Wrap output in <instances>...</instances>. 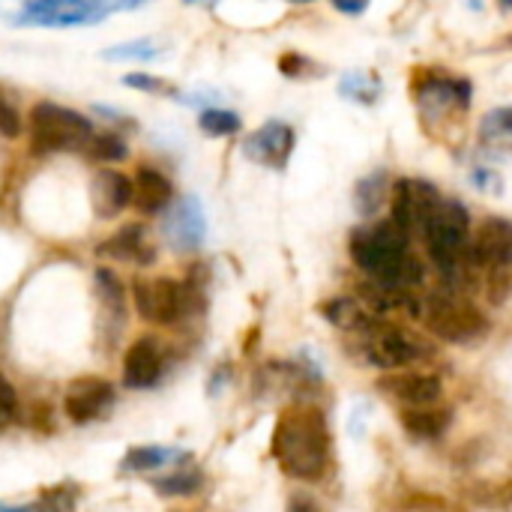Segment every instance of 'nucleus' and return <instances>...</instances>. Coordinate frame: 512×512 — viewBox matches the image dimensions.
<instances>
[{"mask_svg":"<svg viewBox=\"0 0 512 512\" xmlns=\"http://www.w3.org/2000/svg\"><path fill=\"white\" fill-rule=\"evenodd\" d=\"M270 453L276 465L303 483H318L330 471L333 438L324 414L312 405H291L279 414Z\"/></svg>","mask_w":512,"mask_h":512,"instance_id":"obj_1","label":"nucleus"},{"mask_svg":"<svg viewBox=\"0 0 512 512\" xmlns=\"http://www.w3.org/2000/svg\"><path fill=\"white\" fill-rule=\"evenodd\" d=\"M408 234L390 219L384 225L360 228L351 234V258L378 285L408 291L423 279L420 261L408 249Z\"/></svg>","mask_w":512,"mask_h":512,"instance_id":"obj_2","label":"nucleus"},{"mask_svg":"<svg viewBox=\"0 0 512 512\" xmlns=\"http://www.w3.org/2000/svg\"><path fill=\"white\" fill-rule=\"evenodd\" d=\"M426 246L447 279H459L471 264V219L459 201H444L426 228Z\"/></svg>","mask_w":512,"mask_h":512,"instance_id":"obj_3","label":"nucleus"},{"mask_svg":"<svg viewBox=\"0 0 512 512\" xmlns=\"http://www.w3.org/2000/svg\"><path fill=\"white\" fill-rule=\"evenodd\" d=\"M93 138V126L84 114L39 102L30 111V144L36 153H63V150H87Z\"/></svg>","mask_w":512,"mask_h":512,"instance_id":"obj_4","label":"nucleus"},{"mask_svg":"<svg viewBox=\"0 0 512 512\" xmlns=\"http://www.w3.org/2000/svg\"><path fill=\"white\" fill-rule=\"evenodd\" d=\"M423 321L432 336H438L450 345H471V342L483 339L492 327L486 312H480L474 303L453 297V294L429 297L426 309H423Z\"/></svg>","mask_w":512,"mask_h":512,"instance_id":"obj_5","label":"nucleus"},{"mask_svg":"<svg viewBox=\"0 0 512 512\" xmlns=\"http://www.w3.org/2000/svg\"><path fill=\"white\" fill-rule=\"evenodd\" d=\"M132 297H135V309L144 321L168 327L192 312L195 288L180 285L174 279H141V282H135Z\"/></svg>","mask_w":512,"mask_h":512,"instance_id":"obj_6","label":"nucleus"},{"mask_svg":"<svg viewBox=\"0 0 512 512\" xmlns=\"http://www.w3.org/2000/svg\"><path fill=\"white\" fill-rule=\"evenodd\" d=\"M441 195L426 180H399L393 189V222L408 237H426L429 222L441 207Z\"/></svg>","mask_w":512,"mask_h":512,"instance_id":"obj_7","label":"nucleus"},{"mask_svg":"<svg viewBox=\"0 0 512 512\" xmlns=\"http://www.w3.org/2000/svg\"><path fill=\"white\" fill-rule=\"evenodd\" d=\"M363 336H366V357L378 369H399V366H408V363H414V360L429 354L423 339H417L414 333H405L399 327L375 324Z\"/></svg>","mask_w":512,"mask_h":512,"instance_id":"obj_8","label":"nucleus"},{"mask_svg":"<svg viewBox=\"0 0 512 512\" xmlns=\"http://www.w3.org/2000/svg\"><path fill=\"white\" fill-rule=\"evenodd\" d=\"M114 405V387L105 378H78L63 393V414L75 426L96 423Z\"/></svg>","mask_w":512,"mask_h":512,"instance_id":"obj_9","label":"nucleus"},{"mask_svg":"<svg viewBox=\"0 0 512 512\" xmlns=\"http://www.w3.org/2000/svg\"><path fill=\"white\" fill-rule=\"evenodd\" d=\"M165 375V348L153 336H141L123 357V384L129 390H150Z\"/></svg>","mask_w":512,"mask_h":512,"instance_id":"obj_10","label":"nucleus"},{"mask_svg":"<svg viewBox=\"0 0 512 512\" xmlns=\"http://www.w3.org/2000/svg\"><path fill=\"white\" fill-rule=\"evenodd\" d=\"M471 264L474 270H501L512 264V222L489 219L471 237Z\"/></svg>","mask_w":512,"mask_h":512,"instance_id":"obj_11","label":"nucleus"},{"mask_svg":"<svg viewBox=\"0 0 512 512\" xmlns=\"http://www.w3.org/2000/svg\"><path fill=\"white\" fill-rule=\"evenodd\" d=\"M378 390H384L387 396H393L396 402L408 405V408H426V405H438V399L444 396V384L438 375H420V372H396V375H384L378 381Z\"/></svg>","mask_w":512,"mask_h":512,"instance_id":"obj_12","label":"nucleus"},{"mask_svg":"<svg viewBox=\"0 0 512 512\" xmlns=\"http://www.w3.org/2000/svg\"><path fill=\"white\" fill-rule=\"evenodd\" d=\"M291 150H294V132H291V126H285L279 120L255 129L243 144V153L252 162L267 165V168H285Z\"/></svg>","mask_w":512,"mask_h":512,"instance_id":"obj_13","label":"nucleus"},{"mask_svg":"<svg viewBox=\"0 0 512 512\" xmlns=\"http://www.w3.org/2000/svg\"><path fill=\"white\" fill-rule=\"evenodd\" d=\"M204 231H207V222H204V210H201L198 198L177 201V207L165 219V234H168L171 246L180 249V252L198 249L201 240H204Z\"/></svg>","mask_w":512,"mask_h":512,"instance_id":"obj_14","label":"nucleus"},{"mask_svg":"<svg viewBox=\"0 0 512 512\" xmlns=\"http://www.w3.org/2000/svg\"><path fill=\"white\" fill-rule=\"evenodd\" d=\"M93 210L102 219H114L123 207L135 201V183L120 171H99L93 177Z\"/></svg>","mask_w":512,"mask_h":512,"instance_id":"obj_15","label":"nucleus"},{"mask_svg":"<svg viewBox=\"0 0 512 512\" xmlns=\"http://www.w3.org/2000/svg\"><path fill=\"white\" fill-rule=\"evenodd\" d=\"M24 15L36 24L69 27V24L90 21L96 15V3L93 0H30L24 6Z\"/></svg>","mask_w":512,"mask_h":512,"instance_id":"obj_16","label":"nucleus"},{"mask_svg":"<svg viewBox=\"0 0 512 512\" xmlns=\"http://www.w3.org/2000/svg\"><path fill=\"white\" fill-rule=\"evenodd\" d=\"M99 255L114 258V261H135V264H150L153 261V249L144 240V228L141 225H126L117 234H111L99 249Z\"/></svg>","mask_w":512,"mask_h":512,"instance_id":"obj_17","label":"nucleus"},{"mask_svg":"<svg viewBox=\"0 0 512 512\" xmlns=\"http://www.w3.org/2000/svg\"><path fill=\"white\" fill-rule=\"evenodd\" d=\"M171 201V183L156 168H138L135 174V207L141 213H162Z\"/></svg>","mask_w":512,"mask_h":512,"instance_id":"obj_18","label":"nucleus"},{"mask_svg":"<svg viewBox=\"0 0 512 512\" xmlns=\"http://www.w3.org/2000/svg\"><path fill=\"white\" fill-rule=\"evenodd\" d=\"M450 417L453 414L447 408H435V405L408 408V411H402V429L420 441H438L450 429Z\"/></svg>","mask_w":512,"mask_h":512,"instance_id":"obj_19","label":"nucleus"},{"mask_svg":"<svg viewBox=\"0 0 512 512\" xmlns=\"http://www.w3.org/2000/svg\"><path fill=\"white\" fill-rule=\"evenodd\" d=\"M321 315L339 327V330H357V333H369L378 321L363 309V303H357L354 297H336V300H327L321 306Z\"/></svg>","mask_w":512,"mask_h":512,"instance_id":"obj_20","label":"nucleus"},{"mask_svg":"<svg viewBox=\"0 0 512 512\" xmlns=\"http://www.w3.org/2000/svg\"><path fill=\"white\" fill-rule=\"evenodd\" d=\"M462 495L486 510L512 507V480H474L462 489Z\"/></svg>","mask_w":512,"mask_h":512,"instance_id":"obj_21","label":"nucleus"},{"mask_svg":"<svg viewBox=\"0 0 512 512\" xmlns=\"http://www.w3.org/2000/svg\"><path fill=\"white\" fill-rule=\"evenodd\" d=\"M186 453H177L171 447H132L123 462H120V471L126 474H144V471H156L168 462H180Z\"/></svg>","mask_w":512,"mask_h":512,"instance_id":"obj_22","label":"nucleus"},{"mask_svg":"<svg viewBox=\"0 0 512 512\" xmlns=\"http://www.w3.org/2000/svg\"><path fill=\"white\" fill-rule=\"evenodd\" d=\"M201 486H204V474L192 465H180L168 477L153 480V489L165 498H186V495H195Z\"/></svg>","mask_w":512,"mask_h":512,"instance_id":"obj_23","label":"nucleus"},{"mask_svg":"<svg viewBox=\"0 0 512 512\" xmlns=\"http://www.w3.org/2000/svg\"><path fill=\"white\" fill-rule=\"evenodd\" d=\"M75 501H78L75 486H54V489H45L39 501L21 504V507L3 504L0 512H75Z\"/></svg>","mask_w":512,"mask_h":512,"instance_id":"obj_24","label":"nucleus"},{"mask_svg":"<svg viewBox=\"0 0 512 512\" xmlns=\"http://www.w3.org/2000/svg\"><path fill=\"white\" fill-rule=\"evenodd\" d=\"M87 153H90V159H99V162H120V159L129 156V147L123 144L120 135L102 132V135H93L90 138Z\"/></svg>","mask_w":512,"mask_h":512,"instance_id":"obj_25","label":"nucleus"},{"mask_svg":"<svg viewBox=\"0 0 512 512\" xmlns=\"http://www.w3.org/2000/svg\"><path fill=\"white\" fill-rule=\"evenodd\" d=\"M198 126H201L207 135H213V138H222V135H234V132L240 129V117H237L234 111L210 108V111H204V114H201Z\"/></svg>","mask_w":512,"mask_h":512,"instance_id":"obj_26","label":"nucleus"},{"mask_svg":"<svg viewBox=\"0 0 512 512\" xmlns=\"http://www.w3.org/2000/svg\"><path fill=\"white\" fill-rule=\"evenodd\" d=\"M381 201H384V177L381 174L366 177L360 183V189H357V207H360V213L372 216L381 207Z\"/></svg>","mask_w":512,"mask_h":512,"instance_id":"obj_27","label":"nucleus"},{"mask_svg":"<svg viewBox=\"0 0 512 512\" xmlns=\"http://www.w3.org/2000/svg\"><path fill=\"white\" fill-rule=\"evenodd\" d=\"M402 507L411 512H447L453 510L444 498H438V495H426V492H411V495H405V501H402Z\"/></svg>","mask_w":512,"mask_h":512,"instance_id":"obj_28","label":"nucleus"},{"mask_svg":"<svg viewBox=\"0 0 512 512\" xmlns=\"http://www.w3.org/2000/svg\"><path fill=\"white\" fill-rule=\"evenodd\" d=\"M150 45L147 42H135V45H123V48H117V51H108V57H135V60H141V57H153L156 51H147Z\"/></svg>","mask_w":512,"mask_h":512,"instance_id":"obj_29","label":"nucleus"},{"mask_svg":"<svg viewBox=\"0 0 512 512\" xmlns=\"http://www.w3.org/2000/svg\"><path fill=\"white\" fill-rule=\"evenodd\" d=\"M489 129H498V132H510L512 135V108H504V111H495L489 114Z\"/></svg>","mask_w":512,"mask_h":512,"instance_id":"obj_30","label":"nucleus"},{"mask_svg":"<svg viewBox=\"0 0 512 512\" xmlns=\"http://www.w3.org/2000/svg\"><path fill=\"white\" fill-rule=\"evenodd\" d=\"M3 135L6 138H15L18 135V111L9 102L3 105Z\"/></svg>","mask_w":512,"mask_h":512,"instance_id":"obj_31","label":"nucleus"},{"mask_svg":"<svg viewBox=\"0 0 512 512\" xmlns=\"http://www.w3.org/2000/svg\"><path fill=\"white\" fill-rule=\"evenodd\" d=\"M288 512H324L309 495H294L291 501H288Z\"/></svg>","mask_w":512,"mask_h":512,"instance_id":"obj_32","label":"nucleus"},{"mask_svg":"<svg viewBox=\"0 0 512 512\" xmlns=\"http://www.w3.org/2000/svg\"><path fill=\"white\" fill-rule=\"evenodd\" d=\"M126 84L141 87V90H162V87H165V84H162L159 78H153V75H129Z\"/></svg>","mask_w":512,"mask_h":512,"instance_id":"obj_33","label":"nucleus"},{"mask_svg":"<svg viewBox=\"0 0 512 512\" xmlns=\"http://www.w3.org/2000/svg\"><path fill=\"white\" fill-rule=\"evenodd\" d=\"M342 12H348V15H357V12H363L366 6H369V0H333Z\"/></svg>","mask_w":512,"mask_h":512,"instance_id":"obj_34","label":"nucleus"},{"mask_svg":"<svg viewBox=\"0 0 512 512\" xmlns=\"http://www.w3.org/2000/svg\"><path fill=\"white\" fill-rule=\"evenodd\" d=\"M6 420L12 423L15 420V387L6 384Z\"/></svg>","mask_w":512,"mask_h":512,"instance_id":"obj_35","label":"nucleus"},{"mask_svg":"<svg viewBox=\"0 0 512 512\" xmlns=\"http://www.w3.org/2000/svg\"><path fill=\"white\" fill-rule=\"evenodd\" d=\"M504 3H507V6H512V0H501V6H504Z\"/></svg>","mask_w":512,"mask_h":512,"instance_id":"obj_36","label":"nucleus"},{"mask_svg":"<svg viewBox=\"0 0 512 512\" xmlns=\"http://www.w3.org/2000/svg\"><path fill=\"white\" fill-rule=\"evenodd\" d=\"M300 3H306V0H300Z\"/></svg>","mask_w":512,"mask_h":512,"instance_id":"obj_37","label":"nucleus"}]
</instances>
